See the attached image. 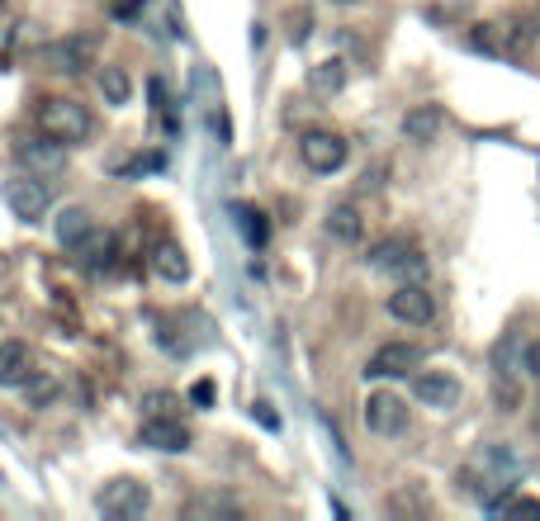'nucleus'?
<instances>
[{
    "mask_svg": "<svg viewBox=\"0 0 540 521\" xmlns=\"http://www.w3.org/2000/svg\"><path fill=\"white\" fill-rule=\"evenodd\" d=\"M34 128L38 133H48L53 143L62 147H76L90 138V109L81 105V100H72V95H48V100H38L34 109Z\"/></svg>",
    "mask_w": 540,
    "mask_h": 521,
    "instance_id": "nucleus-1",
    "label": "nucleus"
},
{
    "mask_svg": "<svg viewBox=\"0 0 540 521\" xmlns=\"http://www.w3.org/2000/svg\"><path fill=\"white\" fill-rule=\"evenodd\" d=\"M365 266L379 270V275H398V280H422L427 261H422V252H417L408 237L394 233V237H384V242H375V247H370Z\"/></svg>",
    "mask_w": 540,
    "mask_h": 521,
    "instance_id": "nucleus-2",
    "label": "nucleus"
},
{
    "mask_svg": "<svg viewBox=\"0 0 540 521\" xmlns=\"http://www.w3.org/2000/svg\"><path fill=\"white\" fill-rule=\"evenodd\" d=\"M346 157H351V143H346L342 133H327V128H313L299 138V162L308 171H318V176H332V171H342Z\"/></svg>",
    "mask_w": 540,
    "mask_h": 521,
    "instance_id": "nucleus-3",
    "label": "nucleus"
},
{
    "mask_svg": "<svg viewBox=\"0 0 540 521\" xmlns=\"http://www.w3.org/2000/svg\"><path fill=\"white\" fill-rule=\"evenodd\" d=\"M422 360H427V351L417 342H384L375 356L365 360V375L370 379H408L422 370Z\"/></svg>",
    "mask_w": 540,
    "mask_h": 521,
    "instance_id": "nucleus-4",
    "label": "nucleus"
},
{
    "mask_svg": "<svg viewBox=\"0 0 540 521\" xmlns=\"http://www.w3.org/2000/svg\"><path fill=\"white\" fill-rule=\"evenodd\" d=\"M389 318L403 327H427L436 318V299L422 280H403V285L389 294Z\"/></svg>",
    "mask_w": 540,
    "mask_h": 521,
    "instance_id": "nucleus-5",
    "label": "nucleus"
},
{
    "mask_svg": "<svg viewBox=\"0 0 540 521\" xmlns=\"http://www.w3.org/2000/svg\"><path fill=\"white\" fill-rule=\"evenodd\" d=\"M360 417H365V427H370L375 436H403L408 432V403H403L398 394H389V389H375V394L365 398Z\"/></svg>",
    "mask_w": 540,
    "mask_h": 521,
    "instance_id": "nucleus-6",
    "label": "nucleus"
},
{
    "mask_svg": "<svg viewBox=\"0 0 540 521\" xmlns=\"http://www.w3.org/2000/svg\"><path fill=\"white\" fill-rule=\"evenodd\" d=\"M147 507H152V493H147V484H138V479H114V484L100 488V512L105 517H143Z\"/></svg>",
    "mask_w": 540,
    "mask_h": 521,
    "instance_id": "nucleus-7",
    "label": "nucleus"
},
{
    "mask_svg": "<svg viewBox=\"0 0 540 521\" xmlns=\"http://www.w3.org/2000/svg\"><path fill=\"white\" fill-rule=\"evenodd\" d=\"M5 204H10V214L15 218H43L48 214V204H53V195H48V185L29 171V176L5 180Z\"/></svg>",
    "mask_w": 540,
    "mask_h": 521,
    "instance_id": "nucleus-8",
    "label": "nucleus"
},
{
    "mask_svg": "<svg viewBox=\"0 0 540 521\" xmlns=\"http://www.w3.org/2000/svg\"><path fill=\"white\" fill-rule=\"evenodd\" d=\"M460 394H465V389H460V379L450 375V370H417L413 375V398L427 403V408H441V413H446V408L460 403Z\"/></svg>",
    "mask_w": 540,
    "mask_h": 521,
    "instance_id": "nucleus-9",
    "label": "nucleus"
},
{
    "mask_svg": "<svg viewBox=\"0 0 540 521\" xmlns=\"http://www.w3.org/2000/svg\"><path fill=\"white\" fill-rule=\"evenodd\" d=\"M138 441L152 450H166V455H176V450H190V427L180 422V417H147L143 427H138Z\"/></svg>",
    "mask_w": 540,
    "mask_h": 521,
    "instance_id": "nucleus-10",
    "label": "nucleus"
},
{
    "mask_svg": "<svg viewBox=\"0 0 540 521\" xmlns=\"http://www.w3.org/2000/svg\"><path fill=\"white\" fill-rule=\"evenodd\" d=\"M34 375V356L19 337H5L0 342V389H24Z\"/></svg>",
    "mask_w": 540,
    "mask_h": 521,
    "instance_id": "nucleus-11",
    "label": "nucleus"
},
{
    "mask_svg": "<svg viewBox=\"0 0 540 521\" xmlns=\"http://www.w3.org/2000/svg\"><path fill=\"white\" fill-rule=\"evenodd\" d=\"M441 128H446V109L441 105H413L403 114V138L417 147H427L441 138Z\"/></svg>",
    "mask_w": 540,
    "mask_h": 521,
    "instance_id": "nucleus-12",
    "label": "nucleus"
},
{
    "mask_svg": "<svg viewBox=\"0 0 540 521\" xmlns=\"http://www.w3.org/2000/svg\"><path fill=\"white\" fill-rule=\"evenodd\" d=\"M327 237L342 242V247H356L360 237H365V214H360L356 199H346V204H332V209H327Z\"/></svg>",
    "mask_w": 540,
    "mask_h": 521,
    "instance_id": "nucleus-13",
    "label": "nucleus"
},
{
    "mask_svg": "<svg viewBox=\"0 0 540 521\" xmlns=\"http://www.w3.org/2000/svg\"><path fill=\"white\" fill-rule=\"evenodd\" d=\"M152 270L162 275L166 285H180V280H190V256L180 247L176 237H162L157 247H152Z\"/></svg>",
    "mask_w": 540,
    "mask_h": 521,
    "instance_id": "nucleus-14",
    "label": "nucleus"
},
{
    "mask_svg": "<svg viewBox=\"0 0 540 521\" xmlns=\"http://www.w3.org/2000/svg\"><path fill=\"white\" fill-rule=\"evenodd\" d=\"M38 62H48V72H81V67L90 62V43H81V38L48 43V48L38 53Z\"/></svg>",
    "mask_w": 540,
    "mask_h": 521,
    "instance_id": "nucleus-15",
    "label": "nucleus"
},
{
    "mask_svg": "<svg viewBox=\"0 0 540 521\" xmlns=\"http://www.w3.org/2000/svg\"><path fill=\"white\" fill-rule=\"evenodd\" d=\"M53 233H57V242H62L67 252H81V242L95 233V223H90L86 209H62L57 223H53Z\"/></svg>",
    "mask_w": 540,
    "mask_h": 521,
    "instance_id": "nucleus-16",
    "label": "nucleus"
},
{
    "mask_svg": "<svg viewBox=\"0 0 540 521\" xmlns=\"http://www.w3.org/2000/svg\"><path fill=\"white\" fill-rule=\"evenodd\" d=\"M62 152H67V147L53 143L48 133H38V143L19 147V162L29 166V171H53V166H62Z\"/></svg>",
    "mask_w": 540,
    "mask_h": 521,
    "instance_id": "nucleus-17",
    "label": "nucleus"
},
{
    "mask_svg": "<svg viewBox=\"0 0 540 521\" xmlns=\"http://www.w3.org/2000/svg\"><path fill=\"white\" fill-rule=\"evenodd\" d=\"M342 86H346V67L337 62V57H327V62H318V67H308V90H313V95H337Z\"/></svg>",
    "mask_w": 540,
    "mask_h": 521,
    "instance_id": "nucleus-18",
    "label": "nucleus"
},
{
    "mask_svg": "<svg viewBox=\"0 0 540 521\" xmlns=\"http://www.w3.org/2000/svg\"><path fill=\"white\" fill-rule=\"evenodd\" d=\"M185 512H190V517H237L242 507H237V498H228V493L209 488V493H199V498L185 507Z\"/></svg>",
    "mask_w": 540,
    "mask_h": 521,
    "instance_id": "nucleus-19",
    "label": "nucleus"
},
{
    "mask_svg": "<svg viewBox=\"0 0 540 521\" xmlns=\"http://www.w3.org/2000/svg\"><path fill=\"white\" fill-rule=\"evenodd\" d=\"M100 90H105L109 105H128V95H133V81H128L124 67H100Z\"/></svg>",
    "mask_w": 540,
    "mask_h": 521,
    "instance_id": "nucleus-20",
    "label": "nucleus"
},
{
    "mask_svg": "<svg viewBox=\"0 0 540 521\" xmlns=\"http://www.w3.org/2000/svg\"><path fill=\"white\" fill-rule=\"evenodd\" d=\"M57 394V384L48 375H29V384H24V398H29V408H48Z\"/></svg>",
    "mask_w": 540,
    "mask_h": 521,
    "instance_id": "nucleus-21",
    "label": "nucleus"
},
{
    "mask_svg": "<svg viewBox=\"0 0 540 521\" xmlns=\"http://www.w3.org/2000/svg\"><path fill=\"white\" fill-rule=\"evenodd\" d=\"M507 512H531V517H540V503L536 498H517V503H507Z\"/></svg>",
    "mask_w": 540,
    "mask_h": 521,
    "instance_id": "nucleus-22",
    "label": "nucleus"
},
{
    "mask_svg": "<svg viewBox=\"0 0 540 521\" xmlns=\"http://www.w3.org/2000/svg\"><path fill=\"white\" fill-rule=\"evenodd\" d=\"M526 370H531V375L540 379V342H531V346H526Z\"/></svg>",
    "mask_w": 540,
    "mask_h": 521,
    "instance_id": "nucleus-23",
    "label": "nucleus"
},
{
    "mask_svg": "<svg viewBox=\"0 0 540 521\" xmlns=\"http://www.w3.org/2000/svg\"><path fill=\"white\" fill-rule=\"evenodd\" d=\"M190 398H195V403H209V398H214V384H209V379H199L195 394H190Z\"/></svg>",
    "mask_w": 540,
    "mask_h": 521,
    "instance_id": "nucleus-24",
    "label": "nucleus"
},
{
    "mask_svg": "<svg viewBox=\"0 0 540 521\" xmlns=\"http://www.w3.org/2000/svg\"><path fill=\"white\" fill-rule=\"evenodd\" d=\"M332 5H356V0H332Z\"/></svg>",
    "mask_w": 540,
    "mask_h": 521,
    "instance_id": "nucleus-25",
    "label": "nucleus"
},
{
    "mask_svg": "<svg viewBox=\"0 0 540 521\" xmlns=\"http://www.w3.org/2000/svg\"><path fill=\"white\" fill-rule=\"evenodd\" d=\"M0 5H5V0H0Z\"/></svg>",
    "mask_w": 540,
    "mask_h": 521,
    "instance_id": "nucleus-26",
    "label": "nucleus"
}]
</instances>
